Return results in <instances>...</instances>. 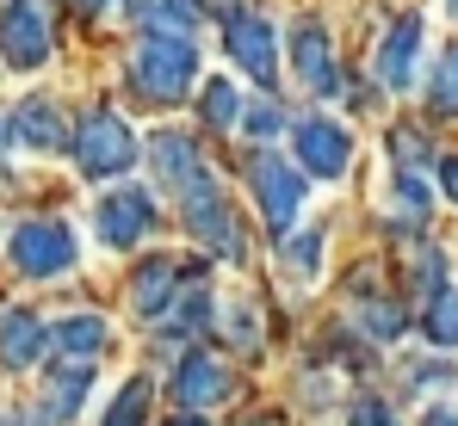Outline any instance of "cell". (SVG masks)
Segmentation results:
<instances>
[{"mask_svg":"<svg viewBox=\"0 0 458 426\" xmlns=\"http://www.w3.org/2000/svg\"><path fill=\"white\" fill-rule=\"evenodd\" d=\"M192 74H199V50H192V38H143L137 44V56H131V80L149 93L155 105H174L186 87H192Z\"/></svg>","mask_w":458,"mask_h":426,"instance_id":"cell-1","label":"cell"},{"mask_svg":"<svg viewBox=\"0 0 458 426\" xmlns=\"http://www.w3.org/2000/svg\"><path fill=\"white\" fill-rule=\"evenodd\" d=\"M75 161L87 180H112V173H124L131 161H137V137H131V124L118 118V112H87L75 130Z\"/></svg>","mask_w":458,"mask_h":426,"instance_id":"cell-2","label":"cell"},{"mask_svg":"<svg viewBox=\"0 0 458 426\" xmlns=\"http://www.w3.org/2000/svg\"><path fill=\"white\" fill-rule=\"evenodd\" d=\"M13 266L25 272V279H56V272H69L75 266V235H69V222H56V216H31V222H19L13 229Z\"/></svg>","mask_w":458,"mask_h":426,"instance_id":"cell-3","label":"cell"},{"mask_svg":"<svg viewBox=\"0 0 458 426\" xmlns=\"http://www.w3.org/2000/svg\"><path fill=\"white\" fill-rule=\"evenodd\" d=\"M248 186H254V205H260V216L273 229H285L292 216L304 211V167H285L273 148H260L248 161Z\"/></svg>","mask_w":458,"mask_h":426,"instance_id":"cell-4","label":"cell"},{"mask_svg":"<svg viewBox=\"0 0 458 426\" xmlns=\"http://www.w3.org/2000/svg\"><path fill=\"white\" fill-rule=\"evenodd\" d=\"M44 56H50L44 0H6V13H0V63L6 69H38Z\"/></svg>","mask_w":458,"mask_h":426,"instance_id":"cell-5","label":"cell"},{"mask_svg":"<svg viewBox=\"0 0 458 426\" xmlns=\"http://www.w3.org/2000/svg\"><path fill=\"white\" fill-rule=\"evenodd\" d=\"M292 142H298V167L316 173V180H341V173L353 167V137H347L335 118H316V112L298 118Z\"/></svg>","mask_w":458,"mask_h":426,"instance_id":"cell-6","label":"cell"},{"mask_svg":"<svg viewBox=\"0 0 458 426\" xmlns=\"http://www.w3.org/2000/svg\"><path fill=\"white\" fill-rule=\"evenodd\" d=\"M93 229H99V241L106 247H137L143 235L155 229V198L149 192H137V186H124V192H106L99 198V211H93Z\"/></svg>","mask_w":458,"mask_h":426,"instance_id":"cell-7","label":"cell"},{"mask_svg":"<svg viewBox=\"0 0 458 426\" xmlns=\"http://www.w3.org/2000/svg\"><path fill=\"white\" fill-rule=\"evenodd\" d=\"M186 222H192V235H199L205 247L235 254V222H229V205H224V192H217L211 173H199V180L186 186Z\"/></svg>","mask_w":458,"mask_h":426,"instance_id":"cell-8","label":"cell"},{"mask_svg":"<svg viewBox=\"0 0 458 426\" xmlns=\"http://www.w3.org/2000/svg\"><path fill=\"white\" fill-rule=\"evenodd\" d=\"M292 69H298V80H304L316 99H335L341 74H335V56H328V31L316 19H298L292 25Z\"/></svg>","mask_w":458,"mask_h":426,"instance_id":"cell-9","label":"cell"},{"mask_svg":"<svg viewBox=\"0 0 458 426\" xmlns=\"http://www.w3.org/2000/svg\"><path fill=\"white\" fill-rule=\"evenodd\" d=\"M229 56H235V69H248L254 80H273L279 69V56H273V19L267 13H229Z\"/></svg>","mask_w":458,"mask_h":426,"instance_id":"cell-10","label":"cell"},{"mask_svg":"<svg viewBox=\"0 0 458 426\" xmlns=\"http://www.w3.org/2000/svg\"><path fill=\"white\" fill-rule=\"evenodd\" d=\"M13 142L19 148H31V155H56V148H75L69 142V124H63V112H56V99H25L19 112H13Z\"/></svg>","mask_w":458,"mask_h":426,"instance_id":"cell-11","label":"cell"},{"mask_svg":"<svg viewBox=\"0 0 458 426\" xmlns=\"http://www.w3.org/2000/svg\"><path fill=\"white\" fill-rule=\"evenodd\" d=\"M174 396L186 402V408H217L229 396V364L211 353H192L180 358V371H174Z\"/></svg>","mask_w":458,"mask_h":426,"instance_id":"cell-12","label":"cell"},{"mask_svg":"<svg viewBox=\"0 0 458 426\" xmlns=\"http://www.w3.org/2000/svg\"><path fill=\"white\" fill-rule=\"evenodd\" d=\"M415 63H421V19L403 13V19L390 25L384 50H378V80L390 87V93H403V87L415 80Z\"/></svg>","mask_w":458,"mask_h":426,"instance_id":"cell-13","label":"cell"},{"mask_svg":"<svg viewBox=\"0 0 458 426\" xmlns=\"http://www.w3.org/2000/svg\"><path fill=\"white\" fill-rule=\"evenodd\" d=\"M50 347V328L31 315V309H6L0 315V364L6 371H31Z\"/></svg>","mask_w":458,"mask_h":426,"instance_id":"cell-14","label":"cell"},{"mask_svg":"<svg viewBox=\"0 0 458 426\" xmlns=\"http://www.w3.org/2000/svg\"><path fill=\"white\" fill-rule=\"evenodd\" d=\"M87 389H93V364H56V377L44 389V408H38V426H69L87 402Z\"/></svg>","mask_w":458,"mask_h":426,"instance_id":"cell-15","label":"cell"},{"mask_svg":"<svg viewBox=\"0 0 458 426\" xmlns=\"http://www.w3.org/2000/svg\"><path fill=\"white\" fill-rule=\"evenodd\" d=\"M106 340H112V328H106L99 315H69V322H56V328H50L56 364H93V358L106 353Z\"/></svg>","mask_w":458,"mask_h":426,"instance_id":"cell-16","label":"cell"},{"mask_svg":"<svg viewBox=\"0 0 458 426\" xmlns=\"http://www.w3.org/2000/svg\"><path fill=\"white\" fill-rule=\"evenodd\" d=\"M149 155H155V180L174 186V192H186V186L205 173V161H199V148H192L186 130H161V137L149 142Z\"/></svg>","mask_w":458,"mask_h":426,"instance_id":"cell-17","label":"cell"},{"mask_svg":"<svg viewBox=\"0 0 458 426\" xmlns=\"http://www.w3.org/2000/svg\"><path fill=\"white\" fill-rule=\"evenodd\" d=\"M131 303H137V315H149V322L174 315V309H180V266H174V260L143 266L137 284H131Z\"/></svg>","mask_w":458,"mask_h":426,"instance_id":"cell-18","label":"cell"},{"mask_svg":"<svg viewBox=\"0 0 458 426\" xmlns=\"http://www.w3.org/2000/svg\"><path fill=\"white\" fill-rule=\"evenodd\" d=\"M137 19L149 25L155 38H186L199 25V6L192 0H137Z\"/></svg>","mask_w":458,"mask_h":426,"instance_id":"cell-19","label":"cell"},{"mask_svg":"<svg viewBox=\"0 0 458 426\" xmlns=\"http://www.w3.org/2000/svg\"><path fill=\"white\" fill-rule=\"evenodd\" d=\"M421 334L434 340V347H458V290H434L428 297V315H421Z\"/></svg>","mask_w":458,"mask_h":426,"instance_id":"cell-20","label":"cell"},{"mask_svg":"<svg viewBox=\"0 0 458 426\" xmlns=\"http://www.w3.org/2000/svg\"><path fill=\"white\" fill-rule=\"evenodd\" d=\"M428 105H434V118H458V44H453V50H440V63H434Z\"/></svg>","mask_w":458,"mask_h":426,"instance_id":"cell-21","label":"cell"},{"mask_svg":"<svg viewBox=\"0 0 458 426\" xmlns=\"http://www.w3.org/2000/svg\"><path fill=\"white\" fill-rule=\"evenodd\" d=\"M143 414H149V383L131 377V383L112 396V408H106V421H99V426H143Z\"/></svg>","mask_w":458,"mask_h":426,"instance_id":"cell-22","label":"cell"},{"mask_svg":"<svg viewBox=\"0 0 458 426\" xmlns=\"http://www.w3.org/2000/svg\"><path fill=\"white\" fill-rule=\"evenodd\" d=\"M285 266H292V272H304V279H316V266H322V235H316V229L285 241Z\"/></svg>","mask_w":458,"mask_h":426,"instance_id":"cell-23","label":"cell"},{"mask_svg":"<svg viewBox=\"0 0 458 426\" xmlns=\"http://www.w3.org/2000/svg\"><path fill=\"white\" fill-rule=\"evenodd\" d=\"M199 105H205V118H211L217 130L235 124V87H229V80H205V99H199Z\"/></svg>","mask_w":458,"mask_h":426,"instance_id":"cell-24","label":"cell"},{"mask_svg":"<svg viewBox=\"0 0 458 426\" xmlns=\"http://www.w3.org/2000/svg\"><path fill=\"white\" fill-rule=\"evenodd\" d=\"M396 205H403L409 216H428V211H434V198H428V186H421L415 173H403V180H396Z\"/></svg>","mask_w":458,"mask_h":426,"instance_id":"cell-25","label":"cell"},{"mask_svg":"<svg viewBox=\"0 0 458 426\" xmlns=\"http://www.w3.org/2000/svg\"><path fill=\"white\" fill-rule=\"evenodd\" d=\"M453 377H458L453 364H415V371H409V389H415V396H428V389H446Z\"/></svg>","mask_w":458,"mask_h":426,"instance_id":"cell-26","label":"cell"},{"mask_svg":"<svg viewBox=\"0 0 458 426\" xmlns=\"http://www.w3.org/2000/svg\"><path fill=\"white\" fill-rule=\"evenodd\" d=\"M347 426H396V414L384 408L378 396H360V402H353V414H347Z\"/></svg>","mask_w":458,"mask_h":426,"instance_id":"cell-27","label":"cell"},{"mask_svg":"<svg viewBox=\"0 0 458 426\" xmlns=\"http://www.w3.org/2000/svg\"><path fill=\"white\" fill-rule=\"evenodd\" d=\"M229 334H235L242 347H248V340H260V315H254L248 303H235V309H229Z\"/></svg>","mask_w":458,"mask_h":426,"instance_id":"cell-28","label":"cell"},{"mask_svg":"<svg viewBox=\"0 0 458 426\" xmlns=\"http://www.w3.org/2000/svg\"><path fill=\"white\" fill-rule=\"evenodd\" d=\"M242 130H248V137H273V130H279V112H273V105H248V118H242Z\"/></svg>","mask_w":458,"mask_h":426,"instance_id":"cell-29","label":"cell"},{"mask_svg":"<svg viewBox=\"0 0 458 426\" xmlns=\"http://www.w3.org/2000/svg\"><path fill=\"white\" fill-rule=\"evenodd\" d=\"M403 155H409V161H421V155H428V142L415 137V130H396V161H403Z\"/></svg>","mask_w":458,"mask_h":426,"instance_id":"cell-30","label":"cell"},{"mask_svg":"<svg viewBox=\"0 0 458 426\" xmlns=\"http://www.w3.org/2000/svg\"><path fill=\"white\" fill-rule=\"evenodd\" d=\"M421 426H458V402H446V408H434Z\"/></svg>","mask_w":458,"mask_h":426,"instance_id":"cell-31","label":"cell"},{"mask_svg":"<svg viewBox=\"0 0 458 426\" xmlns=\"http://www.w3.org/2000/svg\"><path fill=\"white\" fill-rule=\"evenodd\" d=\"M440 180H446V198H453V205H458V155H453V161H446V167H440Z\"/></svg>","mask_w":458,"mask_h":426,"instance_id":"cell-32","label":"cell"},{"mask_svg":"<svg viewBox=\"0 0 458 426\" xmlns=\"http://www.w3.org/2000/svg\"><path fill=\"white\" fill-rule=\"evenodd\" d=\"M6 137H13V124H6V112H0V155H6Z\"/></svg>","mask_w":458,"mask_h":426,"instance_id":"cell-33","label":"cell"},{"mask_svg":"<svg viewBox=\"0 0 458 426\" xmlns=\"http://www.w3.org/2000/svg\"><path fill=\"white\" fill-rule=\"evenodd\" d=\"M75 6H81V13H99V6H106V0H75Z\"/></svg>","mask_w":458,"mask_h":426,"instance_id":"cell-34","label":"cell"},{"mask_svg":"<svg viewBox=\"0 0 458 426\" xmlns=\"http://www.w3.org/2000/svg\"><path fill=\"white\" fill-rule=\"evenodd\" d=\"M0 426H25V421H19V414H0Z\"/></svg>","mask_w":458,"mask_h":426,"instance_id":"cell-35","label":"cell"},{"mask_svg":"<svg viewBox=\"0 0 458 426\" xmlns=\"http://www.w3.org/2000/svg\"><path fill=\"white\" fill-rule=\"evenodd\" d=\"M248 426H279V421H273V414H260V421H248Z\"/></svg>","mask_w":458,"mask_h":426,"instance_id":"cell-36","label":"cell"},{"mask_svg":"<svg viewBox=\"0 0 458 426\" xmlns=\"http://www.w3.org/2000/svg\"><path fill=\"white\" fill-rule=\"evenodd\" d=\"M211 6H217V13H229V6H235V0H211Z\"/></svg>","mask_w":458,"mask_h":426,"instance_id":"cell-37","label":"cell"},{"mask_svg":"<svg viewBox=\"0 0 458 426\" xmlns=\"http://www.w3.org/2000/svg\"><path fill=\"white\" fill-rule=\"evenodd\" d=\"M174 426H205V421H174Z\"/></svg>","mask_w":458,"mask_h":426,"instance_id":"cell-38","label":"cell"},{"mask_svg":"<svg viewBox=\"0 0 458 426\" xmlns=\"http://www.w3.org/2000/svg\"><path fill=\"white\" fill-rule=\"evenodd\" d=\"M446 6H458V0H446Z\"/></svg>","mask_w":458,"mask_h":426,"instance_id":"cell-39","label":"cell"}]
</instances>
